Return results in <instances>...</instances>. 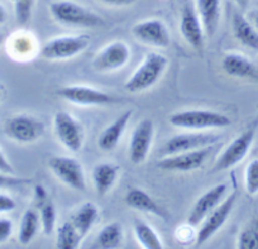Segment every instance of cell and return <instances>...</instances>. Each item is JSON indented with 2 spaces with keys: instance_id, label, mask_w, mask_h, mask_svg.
<instances>
[{
  "instance_id": "1",
  "label": "cell",
  "mask_w": 258,
  "mask_h": 249,
  "mask_svg": "<svg viewBox=\"0 0 258 249\" xmlns=\"http://www.w3.org/2000/svg\"><path fill=\"white\" fill-rule=\"evenodd\" d=\"M167 65L168 59L163 54L151 52L145 57L137 70L129 76L124 84V88L129 93H141L148 90L161 79Z\"/></svg>"
},
{
  "instance_id": "2",
  "label": "cell",
  "mask_w": 258,
  "mask_h": 249,
  "mask_svg": "<svg viewBox=\"0 0 258 249\" xmlns=\"http://www.w3.org/2000/svg\"><path fill=\"white\" fill-rule=\"evenodd\" d=\"M49 11L57 22L66 26L95 28L104 23L103 18L99 14L89 11L86 7L71 2V0L53 2L49 6Z\"/></svg>"
},
{
  "instance_id": "3",
  "label": "cell",
  "mask_w": 258,
  "mask_h": 249,
  "mask_svg": "<svg viewBox=\"0 0 258 249\" xmlns=\"http://www.w3.org/2000/svg\"><path fill=\"white\" fill-rule=\"evenodd\" d=\"M168 121L171 126L177 128L194 129V131L225 128L232 124V119L225 114L213 110H198V109L171 114Z\"/></svg>"
},
{
  "instance_id": "4",
  "label": "cell",
  "mask_w": 258,
  "mask_h": 249,
  "mask_svg": "<svg viewBox=\"0 0 258 249\" xmlns=\"http://www.w3.org/2000/svg\"><path fill=\"white\" fill-rule=\"evenodd\" d=\"M90 43V38L86 34L80 36H64L49 39L42 46L41 56L49 61L69 59L78 56Z\"/></svg>"
},
{
  "instance_id": "5",
  "label": "cell",
  "mask_w": 258,
  "mask_h": 249,
  "mask_svg": "<svg viewBox=\"0 0 258 249\" xmlns=\"http://www.w3.org/2000/svg\"><path fill=\"white\" fill-rule=\"evenodd\" d=\"M48 167L59 181L76 191L85 193L86 180L84 168L78 159L73 157L54 156L48 161Z\"/></svg>"
},
{
  "instance_id": "6",
  "label": "cell",
  "mask_w": 258,
  "mask_h": 249,
  "mask_svg": "<svg viewBox=\"0 0 258 249\" xmlns=\"http://www.w3.org/2000/svg\"><path fill=\"white\" fill-rule=\"evenodd\" d=\"M214 146H208L200 149L182 152V153L167 156L158 161L157 167L167 172H191L202 166L209 159Z\"/></svg>"
},
{
  "instance_id": "7",
  "label": "cell",
  "mask_w": 258,
  "mask_h": 249,
  "mask_svg": "<svg viewBox=\"0 0 258 249\" xmlns=\"http://www.w3.org/2000/svg\"><path fill=\"white\" fill-rule=\"evenodd\" d=\"M254 137L255 128L252 127V128L247 129L242 134H239L234 141L230 142L227 148L218 157L214 167H213V172H222V171L230 170L238 163H240L247 157L253 141H254Z\"/></svg>"
},
{
  "instance_id": "8",
  "label": "cell",
  "mask_w": 258,
  "mask_h": 249,
  "mask_svg": "<svg viewBox=\"0 0 258 249\" xmlns=\"http://www.w3.org/2000/svg\"><path fill=\"white\" fill-rule=\"evenodd\" d=\"M237 198L238 191L234 190L204 219V221L200 224V228L197 233V238H195L197 246H200L207 243L227 223L228 218H229L230 213H232L233 208H234Z\"/></svg>"
},
{
  "instance_id": "9",
  "label": "cell",
  "mask_w": 258,
  "mask_h": 249,
  "mask_svg": "<svg viewBox=\"0 0 258 249\" xmlns=\"http://www.w3.org/2000/svg\"><path fill=\"white\" fill-rule=\"evenodd\" d=\"M7 136L19 143H32L44 133V124L39 119L27 114L12 116L4 127Z\"/></svg>"
},
{
  "instance_id": "10",
  "label": "cell",
  "mask_w": 258,
  "mask_h": 249,
  "mask_svg": "<svg viewBox=\"0 0 258 249\" xmlns=\"http://www.w3.org/2000/svg\"><path fill=\"white\" fill-rule=\"evenodd\" d=\"M57 95L61 96L63 100L69 101V103L81 106L109 105V104H114L118 101V98L105 93V91L81 85L64 86L57 91Z\"/></svg>"
},
{
  "instance_id": "11",
  "label": "cell",
  "mask_w": 258,
  "mask_h": 249,
  "mask_svg": "<svg viewBox=\"0 0 258 249\" xmlns=\"http://www.w3.org/2000/svg\"><path fill=\"white\" fill-rule=\"evenodd\" d=\"M53 123L59 142L74 153L80 151L84 143L83 126L70 113L66 111L56 113Z\"/></svg>"
},
{
  "instance_id": "12",
  "label": "cell",
  "mask_w": 258,
  "mask_h": 249,
  "mask_svg": "<svg viewBox=\"0 0 258 249\" xmlns=\"http://www.w3.org/2000/svg\"><path fill=\"white\" fill-rule=\"evenodd\" d=\"M222 137L214 133H183L173 136L172 138L166 142L163 147V154L165 156H172V154L182 153V152L194 151V149L204 148L208 146H214Z\"/></svg>"
},
{
  "instance_id": "13",
  "label": "cell",
  "mask_w": 258,
  "mask_h": 249,
  "mask_svg": "<svg viewBox=\"0 0 258 249\" xmlns=\"http://www.w3.org/2000/svg\"><path fill=\"white\" fill-rule=\"evenodd\" d=\"M155 126L151 119H143L137 124L129 142V161L141 164L146 161L152 147Z\"/></svg>"
},
{
  "instance_id": "14",
  "label": "cell",
  "mask_w": 258,
  "mask_h": 249,
  "mask_svg": "<svg viewBox=\"0 0 258 249\" xmlns=\"http://www.w3.org/2000/svg\"><path fill=\"white\" fill-rule=\"evenodd\" d=\"M227 191V183H219V185L209 189L207 193L203 194L194 204L192 209L188 214L187 224H190L194 228L200 225L204 221V219L224 200Z\"/></svg>"
},
{
  "instance_id": "15",
  "label": "cell",
  "mask_w": 258,
  "mask_h": 249,
  "mask_svg": "<svg viewBox=\"0 0 258 249\" xmlns=\"http://www.w3.org/2000/svg\"><path fill=\"white\" fill-rule=\"evenodd\" d=\"M131 58V49L124 42L115 41L104 47L95 56L93 67L96 71L108 72L121 69Z\"/></svg>"
},
{
  "instance_id": "16",
  "label": "cell",
  "mask_w": 258,
  "mask_h": 249,
  "mask_svg": "<svg viewBox=\"0 0 258 249\" xmlns=\"http://www.w3.org/2000/svg\"><path fill=\"white\" fill-rule=\"evenodd\" d=\"M132 33L138 41L155 47L166 48L171 44V36L167 27L160 19H148L135 24Z\"/></svg>"
},
{
  "instance_id": "17",
  "label": "cell",
  "mask_w": 258,
  "mask_h": 249,
  "mask_svg": "<svg viewBox=\"0 0 258 249\" xmlns=\"http://www.w3.org/2000/svg\"><path fill=\"white\" fill-rule=\"evenodd\" d=\"M180 31L185 41L195 49H202L204 44V28L197 13V9L185 6L181 14Z\"/></svg>"
},
{
  "instance_id": "18",
  "label": "cell",
  "mask_w": 258,
  "mask_h": 249,
  "mask_svg": "<svg viewBox=\"0 0 258 249\" xmlns=\"http://www.w3.org/2000/svg\"><path fill=\"white\" fill-rule=\"evenodd\" d=\"M124 200L129 208L135 209V210L152 214V215L158 216L163 220H168V218H170V214L167 213V210L162 208L150 194H147L142 189H131L126 193Z\"/></svg>"
},
{
  "instance_id": "19",
  "label": "cell",
  "mask_w": 258,
  "mask_h": 249,
  "mask_svg": "<svg viewBox=\"0 0 258 249\" xmlns=\"http://www.w3.org/2000/svg\"><path fill=\"white\" fill-rule=\"evenodd\" d=\"M132 110L124 111V113L121 114V115H119L110 126H108L103 132H101L98 141V146L100 147V149L109 152L113 151V149L118 146L121 137H123L124 132H125V128L126 126H128L129 120L132 118Z\"/></svg>"
},
{
  "instance_id": "20",
  "label": "cell",
  "mask_w": 258,
  "mask_h": 249,
  "mask_svg": "<svg viewBox=\"0 0 258 249\" xmlns=\"http://www.w3.org/2000/svg\"><path fill=\"white\" fill-rule=\"evenodd\" d=\"M222 67L225 74L238 79H258V67L240 53H228L224 56Z\"/></svg>"
},
{
  "instance_id": "21",
  "label": "cell",
  "mask_w": 258,
  "mask_h": 249,
  "mask_svg": "<svg viewBox=\"0 0 258 249\" xmlns=\"http://www.w3.org/2000/svg\"><path fill=\"white\" fill-rule=\"evenodd\" d=\"M232 29L238 42L247 48L258 52V29H255V27L252 26L243 14L238 12L233 14Z\"/></svg>"
},
{
  "instance_id": "22",
  "label": "cell",
  "mask_w": 258,
  "mask_h": 249,
  "mask_svg": "<svg viewBox=\"0 0 258 249\" xmlns=\"http://www.w3.org/2000/svg\"><path fill=\"white\" fill-rule=\"evenodd\" d=\"M197 13L207 37L214 36L219 24L220 0H197Z\"/></svg>"
},
{
  "instance_id": "23",
  "label": "cell",
  "mask_w": 258,
  "mask_h": 249,
  "mask_svg": "<svg viewBox=\"0 0 258 249\" xmlns=\"http://www.w3.org/2000/svg\"><path fill=\"white\" fill-rule=\"evenodd\" d=\"M120 168L113 163H100L94 167L91 177H93L94 188L99 196H104L113 189L118 178Z\"/></svg>"
},
{
  "instance_id": "24",
  "label": "cell",
  "mask_w": 258,
  "mask_h": 249,
  "mask_svg": "<svg viewBox=\"0 0 258 249\" xmlns=\"http://www.w3.org/2000/svg\"><path fill=\"white\" fill-rule=\"evenodd\" d=\"M99 216V209L94 203H85L73 214L71 223L74 224L80 235L85 236L89 233L93 225L95 224Z\"/></svg>"
},
{
  "instance_id": "25",
  "label": "cell",
  "mask_w": 258,
  "mask_h": 249,
  "mask_svg": "<svg viewBox=\"0 0 258 249\" xmlns=\"http://www.w3.org/2000/svg\"><path fill=\"white\" fill-rule=\"evenodd\" d=\"M123 241V228L119 223H110L104 226L95 240L96 248L115 249Z\"/></svg>"
},
{
  "instance_id": "26",
  "label": "cell",
  "mask_w": 258,
  "mask_h": 249,
  "mask_svg": "<svg viewBox=\"0 0 258 249\" xmlns=\"http://www.w3.org/2000/svg\"><path fill=\"white\" fill-rule=\"evenodd\" d=\"M133 230H135L136 238L138 243L146 249H161L163 248L162 241H161L158 234L153 230L151 225L142 220H135L133 224Z\"/></svg>"
},
{
  "instance_id": "27",
  "label": "cell",
  "mask_w": 258,
  "mask_h": 249,
  "mask_svg": "<svg viewBox=\"0 0 258 249\" xmlns=\"http://www.w3.org/2000/svg\"><path fill=\"white\" fill-rule=\"evenodd\" d=\"M39 214L34 210H27L23 214L21 220V226H19V234L18 239L21 244L26 245L32 241V239L36 236L37 231L39 228Z\"/></svg>"
},
{
  "instance_id": "28",
  "label": "cell",
  "mask_w": 258,
  "mask_h": 249,
  "mask_svg": "<svg viewBox=\"0 0 258 249\" xmlns=\"http://www.w3.org/2000/svg\"><path fill=\"white\" fill-rule=\"evenodd\" d=\"M83 239L74 224L71 221H66L57 229L56 246L59 249H76Z\"/></svg>"
},
{
  "instance_id": "29",
  "label": "cell",
  "mask_w": 258,
  "mask_h": 249,
  "mask_svg": "<svg viewBox=\"0 0 258 249\" xmlns=\"http://www.w3.org/2000/svg\"><path fill=\"white\" fill-rule=\"evenodd\" d=\"M237 246L239 249H258V216L253 218L240 231Z\"/></svg>"
},
{
  "instance_id": "30",
  "label": "cell",
  "mask_w": 258,
  "mask_h": 249,
  "mask_svg": "<svg viewBox=\"0 0 258 249\" xmlns=\"http://www.w3.org/2000/svg\"><path fill=\"white\" fill-rule=\"evenodd\" d=\"M39 208V218H41L42 229L46 235H51L56 228V206L51 199L42 204Z\"/></svg>"
},
{
  "instance_id": "31",
  "label": "cell",
  "mask_w": 258,
  "mask_h": 249,
  "mask_svg": "<svg viewBox=\"0 0 258 249\" xmlns=\"http://www.w3.org/2000/svg\"><path fill=\"white\" fill-rule=\"evenodd\" d=\"M245 190L250 196L258 194V159H252L248 163L244 173Z\"/></svg>"
},
{
  "instance_id": "32",
  "label": "cell",
  "mask_w": 258,
  "mask_h": 249,
  "mask_svg": "<svg viewBox=\"0 0 258 249\" xmlns=\"http://www.w3.org/2000/svg\"><path fill=\"white\" fill-rule=\"evenodd\" d=\"M34 0H16V16L19 24L24 26L29 21Z\"/></svg>"
},
{
  "instance_id": "33",
  "label": "cell",
  "mask_w": 258,
  "mask_h": 249,
  "mask_svg": "<svg viewBox=\"0 0 258 249\" xmlns=\"http://www.w3.org/2000/svg\"><path fill=\"white\" fill-rule=\"evenodd\" d=\"M28 182H29V180H26V178L12 177V176H7L6 173L0 171V189L11 188V186L23 185V183H28Z\"/></svg>"
},
{
  "instance_id": "34",
  "label": "cell",
  "mask_w": 258,
  "mask_h": 249,
  "mask_svg": "<svg viewBox=\"0 0 258 249\" xmlns=\"http://www.w3.org/2000/svg\"><path fill=\"white\" fill-rule=\"evenodd\" d=\"M13 231V224L8 219H0V243H4Z\"/></svg>"
},
{
  "instance_id": "35",
  "label": "cell",
  "mask_w": 258,
  "mask_h": 249,
  "mask_svg": "<svg viewBox=\"0 0 258 249\" xmlns=\"http://www.w3.org/2000/svg\"><path fill=\"white\" fill-rule=\"evenodd\" d=\"M16 209V201L8 195L0 194V213H8Z\"/></svg>"
},
{
  "instance_id": "36",
  "label": "cell",
  "mask_w": 258,
  "mask_h": 249,
  "mask_svg": "<svg viewBox=\"0 0 258 249\" xmlns=\"http://www.w3.org/2000/svg\"><path fill=\"white\" fill-rule=\"evenodd\" d=\"M34 198H36V201H37V205L41 206L42 204L46 203L47 200H48V194H47L46 189L43 188V186L41 185H37L36 186V190H34Z\"/></svg>"
},
{
  "instance_id": "37",
  "label": "cell",
  "mask_w": 258,
  "mask_h": 249,
  "mask_svg": "<svg viewBox=\"0 0 258 249\" xmlns=\"http://www.w3.org/2000/svg\"><path fill=\"white\" fill-rule=\"evenodd\" d=\"M0 171L4 173H12L13 172V168H12L11 163L8 162L7 157L4 156V153L0 151Z\"/></svg>"
},
{
  "instance_id": "38",
  "label": "cell",
  "mask_w": 258,
  "mask_h": 249,
  "mask_svg": "<svg viewBox=\"0 0 258 249\" xmlns=\"http://www.w3.org/2000/svg\"><path fill=\"white\" fill-rule=\"evenodd\" d=\"M104 3L110 4V6H116V7H124V6H131L136 2V0H101Z\"/></svg>"
},
{
  "instance_id": "39",
  "label": "cell",
  "mask_w": 258,
  "mask_h": 249,
  "mask_svg": "<svg viewBox=\"0 0 258 249\" xmlns=\"http://www.w3.org/2000/svg\"><path fill=\"white\" fill-rule=\"evenodd\" d=\"M7 21V12L4 7L0 4V24H3Z\"/></svg>"
},
{
  "instance_id": "40",
  "label": "cell",
  "mask_w": 258,
  "mask_h": 249,
  "mask_svg": "<svg viewBox=\"0 0 258 249\" xmlns=\"http://www.w3.org/2000/svg\"><path fill=\"white\" fill-rule=\"evenodd\" d=\"M235 2H237V3L239 4L240 7H245L248 4V2H249V0H235Z\"/></svg>"
},
{
  "instance_id": "41",
  "label": "cell",
  "mask_w": 258,
  "mask_h": 249,
  "mask_svg": "<svg viewBox=\"0 0 258 249\" xmlns=\"http://www.w3.org/2000/svg\"><path fill=\"white\" fill-rule=\"evenodd\" d=\"M253 21H254L255 28L258 29V13H257V14H254V17H253Z\"/></svg>"
},
{
  "instance_id": "42",
  "label": "cell",
  "mask_w": 258,
  "mask_h": 249,
  "mask_svg": "<svg viewBox=\"0 0 258 249\" xmlns=\"http://www.w3.org/2000/svg\"><path fill=\"white\" fill-rule=\"evenodd\" d=\"M3 42V34H0V43Z\"/></svg>"
},
{
  "instance_id": "43",
  "label": "cell",
  "mask_w": 258,
  "mask_h": 249,
  "mask_svg": "<svg viewBox=\"0 0 258 249\" xmlns=\"http://www.w3.org/2000/svg\"><path fill=\"white\" fill-rule=\"evenodd\" d=\"M0 98H2V93H0Z\"/></svg>"
}]
</instances>
